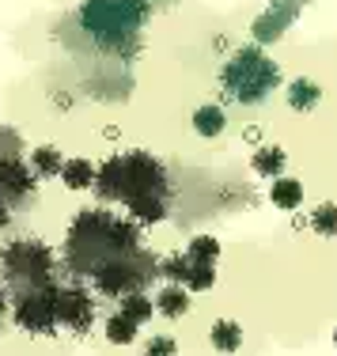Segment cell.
Masks as SVG:
<instances>
[{"label": "cell", "instance_id": "cell-7", "mask_svg": "<svg viewBox=\"0 0 337 356\" xmlns=\"http://www.w3.org/2000/svg\"><path fill=\"white\" fill-rule=\"evenodd\" d=\"M57 281L46 288H31V292L12 296V318L19 330H27L31 337H54L57 334Z\"/></svg>", "mask_w": 337, "mask_h": 356}, {"label": "cell", "instance_id": "cell-9", "mask_svg": "<svg viewBox=\"0 0 337 356\" xmlns=\"http://www.w3.org/2000/svg\"><path fill=\"white\" fill-rule=\"evenodd\" d=\"M156 311L163 318H182L190 311V292H186V284H174V281H167L163 288L156 292Z\"/></svg>", "mask_w": 337, "mask_h": 356}, {"label": "cell", "instance_id": "cell-15", "mask_svg": "<svg viewBox=\"0 0 337 356\" xmlns=\"http://www.w3.org/2000/svg\"><path fill=\"white\" fill-rule=\"evenodd\" d=\"M269 201H273L277 209H284V213L299 209V205H303V182H296V178H281V175H277L273 190H269Z\"/></svg>", "mask_w": 337, "mask_h": 356}, {"label": "cell", "instance_id": "cell-18", "mask_svg": "<svg viewBox=\"0 0 337 356\" xmlns=\"http://www.w3.org/2000/svg\"><path fill=\"white\" fill-rule=\"evenodd\" d=\"M31 167H35V175H38V178H54V175H61L65 156L54 148V144H42V148L31 152Z\"/></svg>", "mask_w": 337, "mask_h": 356}, {"label": "cell", "instance_id": "cell-14", "mask_svg": "<svg viewBox=\"0 0 337 356\" xmlns=\"http://www.w3.org/2000/svg\"><path fill=\"white\" fill-rule=\"evenodd\" d=\"M95 171L99 167L88 163V159H65V167H61L57 178H61L72 193H80V190H88V186H95Z\"/></svg>", "mask_w": 337, "mask_h": 356}, {"label": "cell", "instance_id": "cell-19", "mask_svg": "<svg viewBox=\"0 0 337 356\" xmlns=\"http://www.w3.org/2000/svg\"><path fill=\"white\" fill-rule=\"evenodd\" d=\"M122 311H125L129 318H137L140 326H145V322L156 315V300H148L145 292H125V296H122Z\"/></svg>", "mask_w": 337, "mask_h": 356}, {"label": "cell", "instance_id": "cell-8", "mask_svg": "<svg viewBox=\"0 0 337 356\" xmlns=\"http://www.w3.org/2000/svg\"><path fill=\"white\" fill-rule=\"evenodd\" d=\"M54 307H57V330H69V334L83 337L91 326H95V296H91L80 281L57 284Z\"/></svg>", "mask_w": 337, "mask_h": 356}, {"label": "cell", "instance_id": "cell-24", "mask_svg": "<svg viewBox=\"0 0 337 356\" xmlns=\"http://www.w3.org/2000/svg\"><path fill=\"white\" fill-rule=\"evenodd\" d=\"M4 315H8V284L0 281V322H4Z\"/></svg>", "mask_w": 337, "mask_h": 356}, {"label": "cell", "instance_id": "cell-23", "mask_svg": "<svg viewBox=\"0 0 337 356\" xmlns=\"http://www.w3.org/2000/svg\"><path fill=\"white\" fill-rule=\"evenodd\" d=\"M8 227H12V205L0 201V232H8Z\"/></svg>", "mask_w": 337, "mask_h": 356}, {"label": "cell", "instance_id": "cell-21", "mask_svg": "<svg viewBox=\"0 0 337 356\" xmlns=\"http://www.w3.org/2000/svg\"><path fill=\"white\" fill-rule=\"evenodd\" d=\"M186 254H190V258H197V261L216 266V258H220V239H213V235H197V239H190Z\"/></svg>", "mask_w": 337, "mask_h": 356}, {"label": "cell", "instance_id": "cell-22", "mask_svg": "<svg viewBox=\"0 0 337 356\" xmlns=\"http://www.w3.org/2000/svg\"><path fill=\"white\" fill-rule=\"evenodd\" d=\"M148 353L151 356H174V353H179V341H174V337H151Z\"/></svg>", "mask_w": 337, "mask_h": 356}, {"label": "cell", "instance_id": "cell-12", "mask_svg": "<svg viewBox=\"0 0 337 356\" xmlns=\"http://www.w3.org/2000/svg\"><path fill=\"white\" fill-rule=\"evenodd\" d=\"M284 163H288V152H284L281 144H265V148H258L254 156H250V167H254V175H262V178L284 175Z\"/></svg>", "mask_w": 337, "mask_h": 356}, {"label": "cell", "instance_id": "cell-2", "mask_svg": "<svg viewBox=\"0 0 337 356\" xmlns=\"http://www.w3.org/2000/svg\"><path fill=\"white\" fill-rule=\"evenodd\" d=\"M140 247V224L122 220L106 209H83L69 220L65 232V273L72 281H95L103 269L117 266L125 258H137Z\"/></svg>", "mask_w": 337, "mask_h": 356}, {"label": "cell", "instance_id": "cell-5", "mask_svg": "<svg viewBox=\"0 0 337 356\" xmlns=\"http://www.w3.org/2000/svg\"><path fill=\"white\" fill-rule=\"evenodd\" d=\"M0 281L8 284V292L19 296L31 288H46L57 281V261L54 250L38 239H15L0 250Z\"/></svg>", "mask_w": 337, "mask_h": 356}, {"label": "cell", "instance_id": "cell-3", "mask_svg": "<svg viewBox=\"0 0 337 356\" xmlns=\"http://www.w3.org/2000/svg\"><path fill=\"white\" fill-rule=\"evenodd\" d=\"M159 0H80L72 19L80 23V35L106 54H133L140 31L148 27Z\"/></svg>", "mask_w": 337, "mask_h": 356}, {"label": "cell", "instance_id": "cell-25", "mask_svg": "<svg viewBox=\"0 0 337 356\" xmlns=\"http://www.w3.org/2000/svg\"><path fill=\"white\" fill-rule=\"evenodd\" d=\"M334 349H337V330H334Z\"/></svg>", "mask_w": 337, "mask_h": 356}, {"label": "cell", "instance_id": "cell-4", "mask_svg": "<svg viewBox=\"0 0 337 356\" xmlns=\"http://www.w3.org/2000/svg\"><path fill=\"white\" fill-rule=\"evenodd\" d=\"M281 83V65L262 46H243L220 69V91L239 106H262Z\"/></svg>", "mask_w": 337, "mask_h": 356}, {"label": "cell", "instance_id": "cell-20", "mask_svg": "<svg viewBox=\"0 0 337 356\" xmlns=\"http://www.w3.org/2000/svg\"><path fill=\"white\" fill-rule=\"evenodd\" d=\"M311 232L322 235V239H337V205H318L315 216H311Z\"/></svg>", "mask_w": 337, "mask_h": 356}, {"label": "cell", "instance_id": "cell-11", "mask_svg": "<svg viewBox=\"0 0 337 356\" xmlns=\"http://www.w3.org/2000/svg\"><path fill=\"white\" fill-rule=\"evenodd\" d=\"M318 103H322V88H318L315 80H307V76H296V80L288 83V106L299 110V114H311Z\"/></svg>", "mask_w": 337, "mask_h": 356}, {"label": "cell", "instance_id": "cell-13", "mask_svg": "<svg viewBox=\"0 0 337 356\" xmlns=\"http://www.w3.org/2000/svg\"><path fill=\"white\" fill-rule=\"evenodd\" d=\"M208 341H213L216 353H239L243 349V326L231 318H216L213 330H208Z\"/></svg>", "mask_w": 337, "mask_h": 356}, {"label": "cell", "instance_id": "cell-16", "mask_svg": "<svg viewBox=\"0 0 337 356\" xmlns=\"http://www.w3.org/2000/svg\"><path fill=\"white\" fill-rule=\"evenodd\" d=\"M182 284L193 288V292H208V288H216V266H208V261H197L186 254V273H182Z\"/></svg>", "mask_w": 337, "mask_h": 356}, {"label": "cell", "instance_id": "cell-17", "mask_svg": "<svg viewBox=\"0 0 337 356\" xmlns=\"http://www.w3.org/2000/svg\"><path fill=\"white\" fill-rule=\"evenodd\" d=\"M140 334V322L129 318L125 311H117V315L106 318V337H110V345H133Z\"/></svg>", "mask_w": 337, "mask_h": 356}, {"label": "cell", "instance_id": "cell-6", "mask_svg": "<svg viewBox=\"0 0 337 356\" xmlns=\"http://www.w3.org/2000/svg\"><path fill=\"white\" fill-rule=\"evenodd\" d=\"M38 193V175L23 159V133L0 129V201L12 205V213H27Z\"/></svg>", "mask_w": 337, "mask_h": 356}, {"label": "cell", "instance_id": "cell-1", "mask_svg": "<svg viewBox=\"0 0 337 356\" xmlns=\"http://www.w3.org/2000/svg\"><path fill=\"white\" fill-rule=\"evenodd\" d=\"M91 190H95L99 201L125 205L140 227L163 224L167 213H171V175H167L163 159H156L151 152H140V148L99 163Z\"/></svg>", "mask_w": 337, "mask_h": 356}, {"label": "cell", "instance_id": "cell-10", "mask_svg": "<svg viewBox=\"0 0 337 356\" xmlns=\"http://www.w3.org/2000/svg\"><path fill=\"white\" fill-rule=\"evenodd\" d=\"M193 133L197 137H220V133L227 129V114H224V106H216V103H201L197 110H193Z\"/></svg>", "mask_w": 337, "mask_h": 356}]
</instances>
